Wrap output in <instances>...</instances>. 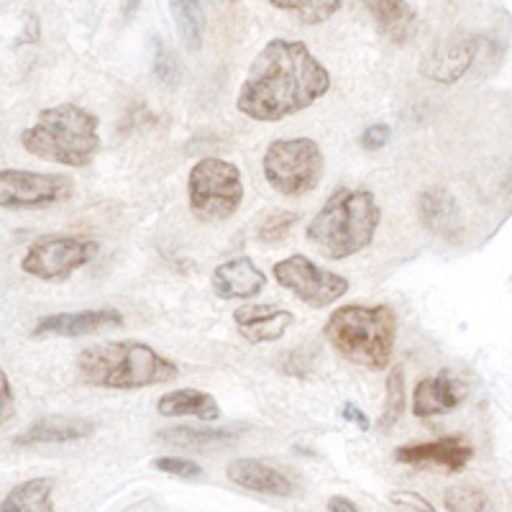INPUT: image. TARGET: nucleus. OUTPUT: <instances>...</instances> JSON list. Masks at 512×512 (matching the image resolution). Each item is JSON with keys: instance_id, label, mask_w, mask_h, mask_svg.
Here are the masks:
<instances>
[{"instance_id": "72a5a7b5", "label": "nucleus", "mask_w": 512, "mask_h": 512, "mask_svg": "<svg viewBox=\"0 0 512 512\" xmlns=\"http://www.w3.org/2000/svg\"><path fill=\"white\" fill-rule=\"evenodd\" d=\"M341 415H344V418L349 420V423L359 425L361 431H367V428H369V418H367V415H364V413H361L359 408H356L354 402H346L344 410H341Z\"/></svg>"}, {"instance_id": "f03ea898", "label": "nucleus", "mask_w": 512, "mask_h": 512, "mask_svg": "<svg viewBox=\"0 0 512 512\" xmlns=\"http://www.w3.org/2000/svg\"><path fill=\"white\" fill-rule=\"evenodd\" d=\"M77 374L85 384L103 390H141L172 382L180 369L141 341H103L80 351Z\"/></svg>"}, {"instance_id": "6ab92c4d", "label": "nucleus", "mask_w": 512, "mask_h": 512, "mask_svg": "<svg viewBox=\"0 0 512 512\" xmlns=\"http://www.w3.org/2000/svg\"><path fill=\"white\" fill-rule=\"evenodd\" d=\"M157 410L162 418H198L205 423L221 418L216 397L203 390H195V387H182V390L162 395L157 402Z\"/></svg>"}, {"instance_id": "aec40b11", "label": "nucleus", "mask_w": 512, "mask_h": 512, "mask_svg": "<svg viewBox=\"0 0 512 512\" xmlns=\"http://www.w3.org/2000/svg\"><path fill=\"white\" fill-rule=\"evenodd\" d=\"M364 8L372 13L374 24L384 36L395 44H405L415 34V11L408 0H361Z\"/></svg>"}, {"instance_id": "20e7f679", "label": "nucleus", "mask_w": 512, "mask_h": 512, "mask_svg": "<svg viewBox=\"0 0 512 512\" xmlns=\"http://www.w3.org/2000/svg\"><path fill=\"white\" fill-rule=\"evenodd\" d=\"M323 336L341 359L379 372L392 361L397 315L390 305H341L328 315Z\"/></svg>"}, {"instance_id": "a878e982", "label": "nucleus", "mask_w": 512, "mask_h": 512, "mask_svg": "<svg viewBox=\"0 0 512 512\" xmlns=\"http://www.w3.org/2000/svg\"><path fill=\"white\" fill-rule=\"evenodd\" d=\"M297 223H300V216L292 213V210H272V213H267V216L262 218V223L256 226V239L267 246L282 244Z\"/></svg>"}, {"instance_id": "412c9836", "label": "nucleus", "mask_w": 512, "mask_h": 512, "mask_svg": "<svg viewBox=\"0 0 512 512\" xmlns=\"http://www.w3.org/2000/svg\"><path fill=\"white\" fill-rule=\"evenodd\" d=\"M54 479L34 477L16 484L3 500V512H54Z\"/></svg>"}, {"instance_id": "2f4dec72", "label": "nucleus", "mask_w": 512, "mask_h": 512, "mask_svg": "<svg viewBox=\"0 0 512 512\" xmlns=\"http://www.w3.org/2000/svg\"><path fill=\"white\" fill-rule=\"evenodd\" d=\"M390 500L395 502L397 507H410L413 512H436V507L425 500L423 495H418V492H408V489H402V492H392Z\"/></svg>"}, {"instance_id": "2eb2a0df", "label": "nucleus", "mask_w": 512, "mask_h": 512, "mask_svg": "<svg viewBox=\"0 0 512 512\" xmlns=\"http://www.w3.org/2000/svg\"><path fill=\"white\" fill-rule=\"evenodd\" d=\"M233 323L249 344H269L295 326V315L277 305H244L233 313Z\"/></svg>"}, {"instance_id": "dca6fc26", "label": "nucleus", "mask_w": 512, "mask_h": 512, "mask_svg": "<svg viewBox=\"0 0 512 512\" xmlns=\"http://www.w3.org/2000/svg\"><path fill=\"white\" fill-rule=\"evenodd\" d=\"M226 477L233 484L249 489V492H259V495L269 497H292L295 495V484L274 466L264 464L256 459H236L226 466Z\"/></svg>"}, {"instance_id": "c756f323", "label": "nucleus", "mask_w": 512, "mask_h": 512, "mask_svg": "<svg viewBox=\"0 0 512 512\" xmlns=\"http://www.w3.org/2000/svg\"><path fill=\"white\" fill-rule=\"evenodd\" d=\"M154 72L164 85H177V80H180V64L167 47H159L157 57H154Z\"/></svg>"}, {"instance_id": "f3484780", "label": "nucleus", "mask_w": 512, "mask_h": 512, "mask_svg": "<svg viewBox=\"0 0 512 512\" xmlns=\"http://www.w3.org/2000/svg\"><path fill=\"white\" fill-rule=\"evenodd\" d=\"M479 39H454L443 44L441 49L431 52L425 57V62L420 64V72H423L428 80L443 82V85H451V82L459 80L469 67H472L474 57H477Z\"/></svg>"}, {"instance_id": "423d86ee", "label": "nucleus", "mask_w": 512, "mask_h": 512, "mask_svg": "<svg viewBox=\"0 0 512 512\" xmlns=\"http://www.w3.org/2000/svg\"><path fill=\"white\" fill-rule=\"evenodd\" d=\"M192 216L203 223H221L236 216L244 203V180L236 164L218 157L200 159L187 177Z\"/></svg>"}, {"instance_id": "f704fd0d", "label": "nucleus", "mask_w": 512, "mask_h": 512, "mask_svg": "<svg viewBox=\"0 0 512 512\" xmlns=\"http://www.w3.org/2000/svg\"><path fill=\"white\" fill-rule=\"evenodd\" d=\"M328 512H361L359 507L354 505V502L349 500V497H331L328 500Z\"/></svg>"}, {"instance_id": "39448f33", "label": "nucleus", "mask_w": 512, "mask_h": 512, "mask_svg": "<svg viewBox=\"0 0 512 512\" xmlns=\"http://www.w3.org/2000/svg\"><path fill=\"white\" fill-rule=\"evenodd\" d=\"M98 126L100 118L80 105H54L44 108L34 126L21 134V146L34 157L62 167H90L100 152Z\"/></svg>"}, {"instance_id": "9d476101", "label": "nucleus", "mask_w": 512, "mask_h": 512, "mask_svg": "<svg viewBox=\"0 0 512 512\" xmlns=\"http://www.w3.org/2000/svg\"><path fill=\"white\" fill-rule=\"evenodd\" d=\"M75 195V182L67 175H47L29 169L0 172V205L6 210L49 208Z\"/></svg>"}, {"instance_id": "b1692460", "label": "nucleus", "mask_w": 512, "mask_h": 512, "mask_svg": "<svg viewBox=\"0 0 512 512\" xmlns=\"http://www.w3.org/2000/svg\"><path fill=\"white\" fill-rule=\"evenodd\" d=\"M446 512H495L492 500L477 484H451L443 495Z\"/></svg>"}, {"instance_id": "1a4fd4ad", "label": "nucleus", "mask_w": 512, "mask_h": 512, "mask_svg": "<svg viewBox=\"0 0 512 512\" xmlns=\"http://www.w3.org/2000/svg\"><path fill=\"white\" fill-rule=\"evenodd\" d=\"M274 280L285 290L305 303L308 308H328L349 292V280L336 272L318 267V264L305 254H292L272 267Z\"/></svg>"}, {"instance_id": "6e6552de", "label": "nucleus", "mask_w": 512, "mask_h": 512, "mask_svg": "<svg viewBox=\"0 0 512 512\" xmlns=\"http://www.w3.org/2000/svg\"><path fill=\"white\" fill-rule=\"evenodd\" d=\"M98 249V241L85 236H41L21 259V269L36 280L62 282L93 262Z\"/></svg>"}, {"instance_id": "0eeeda50", "label": "nucleus", "mask_w": 512, "mask_h": 512, "mask_svg": "<svg viewBox=\"0 0 512 512\" xmlns=\"http://www.w3.org/2000/svg\"><path fill=\"white\" fill-rule=\"evenodd\" d=\"M264 180L285 198H305L323 180L326 159L313 139H274L262 159Z\"/></svg>"}, {"instance_id": "c85d7f7f", "label": "nucleus", "mask_w": 512, "mask_h": 512, "mask_svg": "<svg viewBox=\"0 0 512 512\" xmlns=\"http://www.w3.org/2000/svg\"><path fill=\"white\" fill-rule=\"evenodd\" d=\"M154 469L164 474H172V477H182V479H198L203 474L195 461L187 459H175V456H162V459H154Z\"/></svg>"}, {"instance_id": "7ed1b4c3", "label": "nucleus", "mask_w": 512, "mask_h": 512, "mask_svg": "<svg viewBox=\"0 0 512 512\" xmlns=\"http://www.w3.org/2000/svg\"><path fill=\"white\" fill-rule=\"evenodd\" d=\"M382 210L369 190L338 187L305 228L310 244L328 259H349L374 241Z\"/></svg>"}, {"instance_id": "9b49d317", "label": "nucleus", "mask_w": 512, "mask_h": 512, "mask_svg": "<svg viewBox=\"0 0 512 512\" xmlns=\"http://www.w3.org/2000/svg\"><path fill=\"white\" fill-rule=\"evenodd\" d=\"M472 459L474 448L461 436H446L425 443H405L395 451L397 464L420 466V469H443L446 474L464 472Z\"/></svg>"}, {"instance_id": "5701e85b", "label": "nucleus", "mask_w": 512, "mask_h": 512, "mask_svg": "<svg viewBox=\"0 0 512 512\" xmlns=\"http://www.w3.org/2000/svg\"><path fill=\"white\" fill-rule=\"evenodd\" d=\"M267 3L277 11L292 13L308 26L326 24L328 18L341 8V0H267Z\"/></svg>"}, {"instance_id": "4468645a", "label": "nucleus", "mask_w": 512, "mask_h": 512, "mask_svg": "<svg viewBox=\"0 0 512 512\" xmlns=\"http://www.w3.org/2000/svg\"><path fill=\"white\" fill-rule=\"evenodd\" d=\"M264 287H267V274L251 262V256L228 259L213 272V290L221 300H249L262 295Z\"/></svg>"}, {"instance_id": "f257e3e1", "label": "nucleus", "mask_w": 512, "mask_h": 512, "mask_svg": "<svg viewBox=\"0 0 512 512\" xmlns=\"http://www.w3.org/2000/svg\"><path fill=\"white\" fill-rule=\"evenodd\" d=\"M331 90V75L303 41L274 39L256 54L241 82L236 108L262 123L305 111Z\"/></svg>"}, {"instance_id": "bb28decb", "label": "nucleus", "mask_w": 512, "mask_h": 512, "mask_svg": "<svg viewBox=\"0 0 512 512\" xmlns=\"http://www.w3.org/2000/svg\"><path fill=\"white\" fill-rule=\"evenodd\" d=\"M402 410H405V377H402V369L395 367L387 377V402H384L382 418H379V428L390 431L402 418Z\"/></svg>"}, {"instance_id": "f8f14e48", "label": "nucleus", "mask_w": 512, "mask_h": 512, "mask_svg": "<svg viewBox=\"0 0 512 512\" xmlns=\"http://www.w3.org/2000/svg\"><path fill=\"white\" fill-rule=\"evenodd\" d=\"M121 326V310H77V313H57L39 318L36 320L34 331H31V338H80Z\"/></svg>"}, {"instance_id": "7c9ffc66", "label": "nucleus", "mask_w": 512, "mask_h": 512, "mask_svg": "<svg viewBox=\"0 0 512 512\" xmlns=\"http://www.w3.org/2000/svg\"><path fill=\"white\" fill-rule=\"evenodd\" d=\"M392 139V128L387 126V123H374V126H369L364 134H361V149L364 152H379V149H384V146L390 144Z\"/></svg>"}, {"instance_id": "473e14b6", "label": "nucleus", "mask_w": 512, "mask_h": 512, "mask_svg": "<svg viewBox=\"0 0 512 512\" xmlns=\"http://www.w3.org/2000/svg\"><path fill=\"white\" fill-rule=\"evenodd\" d=\"M0 387H3V423H8V420L13 418V390L6 372L0 374Z\"/></svg>"}, {"instance_id": "a211bd4d", "label": "nucleus", "mask_w": 512, "mask_h": 512, "mask_svg": "<svg viewBox=\"0 0 512 512\" xmlns=\"http://www.w3.org/2000/svg\"><path fill=\"white\" fill-rule=\"evenodd\" d=\"M95 433V425L85 418H67V415H49L31 423L24 433H18V446L31 443H72L82 441Z\"/></svg>"}, {"instance_id": "4be33fe9", "label": "nucleus", "mask_w": 512, "mask_h": 512, "mask_svg": "<svg viewBox=\"0 0 512 512\" xmlns=\"http://www.w3.org/2000/svg\"><path fill=\"white\" fill-rule=\"evenodd\" d=\"M172 16L177 31L190 52H200L203 47V6L200 0H172Z\"/></svg>"}, {"instance_id": "cd10ccee", "label": "nucleus", "mask_w": 512, "mask_h": 512, "mask_svg": "<svg viewBox=\"0 0 512 512\" xmlns=\"http://www.w3.org/2000/svg\"><path fill=\"white\" fill-rule=\"evenodd\" d=\"M454 213V203L448 198L446 192H425L423 195V216L431 226L433 221H438V226H443L446 218H451Z\"/></svg>"}, {"instance_id": "ddd939ff", "label": "nucleus", "mask_w": 512, "mask_h": 512, "mask_svg": "<svg viewBox=\"0 0 512 512\" xmlns=\"http://www.w3.org/2000/svg\"><path fill=\"white\" fill-rule=\"evenodd\" d=\"M464 384L454 377L451 372L433 374L415 384L413 392V415L420 420L436 418V415H446L456 410L464 402Z\"/></svg>"}, {"instance_id": "393cba45", "label": "nucleus", "mask_w": 512, "mask_h": 512, "mask_svg": "<svg viewBox=\"0 0 512 512\" xmlns=\"http://www.w3.org/2000/svg\"><path fill=\"white\" fill-rule=\"evenodd\" d=\"M236 436L228 428H169L159 433V441L177 443V446H203V443H221L231 441Z\"/></svg>"}]
</instances>
